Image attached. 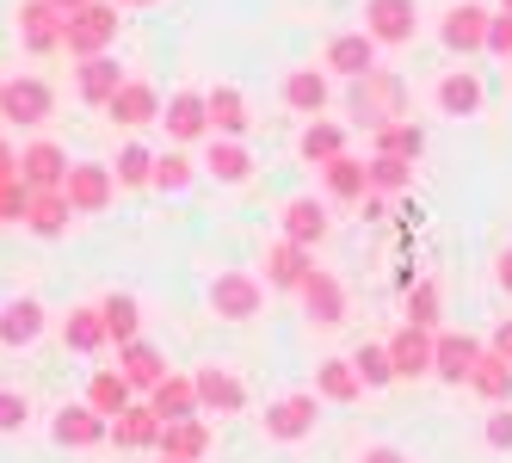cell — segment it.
Listing matches in <instances>:
<instances>
[{"label": "cell", "instance_id": "20", "mask_svg": "<svg viewBox=\"0 0 512 463\" xmlns=\"http://www.w3.org/2000/svg\"><path fill=\"white\" fill-rule=\"evenodd\" d=\"M155 439H161V414H155L149 402H130V408L112 420V445H118V451H155Z\"/></svg>", "mask_w": 512, "mask_h": 463}, {"label": "cell", "instance_id": "34", "mask_svg": "<svg viewBox=\"0 0 512 463\" xmlns=\"http://www.w3.org/2000/svg\"><path fill=\"white\" fill-rule=\"evenodd\" d=\"M321 180H327V192L346 198V204L371 192V173H364V161H358V155H334V161L321 167Z\"/></svg>", "mask_w": 512, "mask_h": 463}, {"label": "cell", "instance_id": "35", "mask_svg": "<svg viewBox=\"0 0 512 463\" xmlns=\"http://www.w3.org/2000/svg\"><path fill=\"white\" fill-rule=\"evenodd\" d=\"M87 402H93L105 420H118V414L136 402V389H130V377H124V371H99V377L87 383Z\"/></svg>", "mask_w": 512, "mask_h": 463}, {"label": "cell", "instance_id": "39", "mask_svg": "<svg viewBox=\"0 0 512 463\" xmlns=\"http://www.w3.org/2000/svg\"><path fill=\"white\" fill-rule=\"evenodd\" d=\"M377 155H401V161H420V155H426V130H420V124H408V118L383 124V130H377Z\"/></svg>", "mask_w": 512, "mask_h": 463}, {"label": "cell", "instance_id": "46", "mask_svg": "<svg viewBox=\"0 0 512 463\" xmlns=\"http://www.w3.org/2000/svg\"><path fill=\"white\" fill-rule=\"evenodd\" d=\"M25 420H31V402L19 396V389H0V433H19Z\"/></svg>", "mask_w": 512, "mask_h": 463}, {"label": "cell", "instance_id": "1", "mask_svg": "<svg viewBox=\"0 0 512 463\" xmlns=\"http://www.w3.org/2000/svg\"><path fill=\"white\" fill-rule=\"evenodd\" d=\"M352 118H364L371 130L408 118V81L395 75V68H371V75L352 81Z\"/></svg>", "mask_w": 512, "mask_h": 463}, {"label": "cell", "instance_id": "12", "mask_svg": "<svg viewBox=\"0 0 512 463\" xmlns=\"http://www.w3.org/2000/svg\"><path fill=\"white\" fill-rule=\"evenodd\" d=\"M192 389H198V414H241V408H247L241 377L223 371V365H204V371L192 377Z\"/></svg>", "mask_w": 512, "mask_h": 463}, {"label": "cell", "instance_id": "53", "mask_svg": "<svg viewBox=\"0 0 512 463\" xmlns=\"http://www.w3.org/2000/svg\"><path fill=\"white\" fill-rule=\"evenodd\" d=\"M50 7H56V13H81V7H87V0H50Z\"/></svg>", "mask_w": 512, "mask_h": 463}, {"label": "cell", "instance_id": "15", "mask_svg": "<svg viewBox=\"0 0 512 463\" xmlns=\"http://www.w3.org/2000/svg\"><path fill=\"white\" fill-rule=\"evenodd\" d=\"M309 272H315V247H303V241H290V235L266 247V278L278 284V291H297V284H303Z\"/></svg>", "mask_w": 512, "mask_h": 463}, {"label": "cell", "instance_id": "8", "mask_svg": "<svg viewBox=\"0 0 512 463\" xmlns=\"http://www.w3.org/2000/svg\"><path fill=\"white\" fill-rule=\"evenodd\" d=\"M414 25H420L414 0H364V31L377 44H414Z\"/></svg>", "mask_w": 512, "mask_h": 463}, {"label": "cell", "instance_id": "51", "mask_svg": "<svg viewBox=\"0 0 512 463\" xmlns=\"http://www.w3.org/2000/svg\"><path fill=\"white\" fill-rule=\"evenodd\" d=\"M0 180H19V155H13V142H0Z\"/></svg>", "mask_w": 512, "mask_h": 463}, {"label": "cell", "instance_id": "4", "mask_svg": "<svg viewBox=\"0 0 512 463\" xmlns=\"http://www.w3.org/2000/svg\"><path fill=\"white\" fill-rule=\"evenodd\" d=\"M260 303H266V291H260V278H253V272H216L210 309L223 315V322H253V315H260Z\"/></svg>", "mask_w": 512, "mask_h": 463}, {"label": "cell", "instance_id": "42", "mask_svg": "<svg viewBox=\"0 0 512 463\" xmlns=\"http://www.w3.org/2000/svg\"><path fill=\"white\" fill-rule=\"evenodd\" d=\"M118 186H149L155 180V155L142 149V142H130V149H118Z\"/></svg>", "mask_w": 512, "mask_h": 463}, {"label": "cell", "instance_id": "26", "mask_svg": "<svg viewBox=\"0 0 512 463\" xmlns=\"http://www.w3.org/2000/svg\"><path fill=\"white\" fill-rule=\"evenodd\" d=\"M327 99H334V87H327L321 68H297V75L284 81V105H290V112H303V118H321Z\"/></svg>", "mask_w": 512, "mask_h": 463}, {"label": "cell", "instance_id": "21", "mask_svg": "<svg viewBox=\"0 0 512 463\" xmlns=\"http://www.w3.org/2000/svg\"><path fill=\"white\" fill-rule=\"evenodd\" d=\"M19 180H25L31 192H50V186H62V180H68V155L56 149V142H31V149L19 155Z\"/></svg>", "mask_w": 512, "mask_h": 463}, {"label": "cell", "instance_id": "13", "mask_svg": "<svg viewBox=\"0 0 512 463\" xmlns=\"http://www.w3.org/2000/svg\"><path fill=\"white\" fill-rule=\"evenodd\" d=\"M297 291H303V309H309V322L315 328H334V322H346V291H340V278L334 272H309L303 284H297Z\"/></svg>", "mask_w": 512, "mask_h": 463}, {"label": "cell", "instance_id": "11", "mask_svg": "<svg viewBox=\"0 0 512 463\" xmlns=\"http://www.w3.org/2000/svg\"><path fill=\"white\" fill-rule=\"evenodd\" d=\"M389 365L395 377H432V328H414V322H401L389 340Z\"/></svg>", "mask_w": 512, "mask_h": 463}, {"label": "cell", "instance_id": "56", "mask_svg": "<svg viewBox=\"0 0 512 463\" xmlns=\"http://www.w3.org/2000/svg\"><path fill=\"white\" fill-rule=\"evenodd\" d=\"M0 87H7V81H0Z\"/></svg>", "mask_w": 512, "mask_h": 463}, {"label": "cell", "instance_id": "48", "mask_svg": "<svg viewBox=\"0 0 512 463\" xmlns=\"http://www.w3.org/2000/svg\"><path fill=\"white\" fill-rule=\"evenodd\" d=\"M488 50H494L500 62H512V13H506V7L488 19Z\"/></svg>", "mask_w": 512, "mask_h": 463}, {"label": "cell", "instance_id": "18", "mask_svg": "<svg viewBox=\"0 0 512 463\" xmlns=\"http://www.w3.org/2000/svg\"><path fill=\"white\" fill-rule=\"evenodd\" d=\"M161 124H167L173 142H198V136H210V105H204V93H173V99L161 105Z\"/></svg>", "mask_w": 512, "mask_h": 463}, {"label": "cell", "instance_id": "32", "mask_svg": "<svg viewBox=\"0 0 512 463\" xmlns=\"http://www.w3.org/2000/svg\"><path fill=\"white\" fill-rule=\"evenodd\" d=\"M297 155H303L309 167H327L334 155H346V130L327 124V118H309V130L297 136Z\"/></svg>", "mask_w": 512, "mask_h": 463}, {"label": "cell", "instance_id": "6", "mask_svg": "<svg viewBox=\"0 0 512 463\" xmlns=\"http://www.w3.org/2000/svg\"><path fill=\"white\" fill-rule=\"evenodd\" d=\"M50 439L68 445V451H87V445H105V439H112V420H105L93 402H68V408L50 420Z\"/></svg>", "mask_w": 512, "mask_h": 463}, {"label": "cell", "instance_id": "3", "mask_svg": "<svg viewBox=\"0 0 512 463\" xmlns=\"http://www.w3.org/2000/svg\"><path fill=\"white\" fill-rule=\"evenodd\" d=\"M62 192H68V204H75V217H99V210L112 204V192H118V173L99 167V161H68Z\"/></svg>", "mask_w": 512, "mask_h": 463}, {"label": "cell", "instance_id": "43", "mask_svg": "<svg viewBox=\"0 0 512 463\" xmlns=\"http://www.w3.org/2000/svg\"><path fill=\"white\" fill-rule=\"evenodd\" d=\"M352 365H358L364 389H383V383H395V365H389V346H358V352H352Z\"/></svg>", "mask_w": 512, "mask_h": 463}, {"label": "cell", "instance_id": "10", "mask_svg": "<svg viewBox=\"0 0 512 463\" xmlns=\"http://www.w3.org/2000/svg\"><path fill=\"white\" fill-rule=\"evenodd\" d=\"M482 340L475 334H432V377H445V383H469L475 359H482Z\"/></svg>", "mask_w": 512, "mask_h": 463}, {"label": "cell", "instance_id": "5", "mask_svg": "<svg viewBox=\"0 0 512 463\" xmlns=\"http://www.w3.org/2000/svg\"><path fill=\"white\" fill-rule=\"evenodd\" d=\"M315 420H321V396H278L272 408H266V439H278V445H297V439H309L315 433Z\"/></svg>", "mask_w": 512, "mask_h": 463}, {"label": "cell", "instance_id": "22", "mask_svg": "<svg viewBox=\"0 0 512 463\" xmlns=\"http://www.w3.org/2000/svg\"><path fill=\"white\" fill-rule=\"evenodd\" d=\"M68 217H75V204H68L62 186L31 192V204H25V229H31V235H44V241H56V235L68 229Z\"/></svg>", "mask_w": 512, "mask_h": 463}, {"label": "cell", "instance_id": "14", "mask_svg": "<svg viewBox=\"0 0 512 463\" xmlns=\"http://www.w3.org/2000/svg\"><path fill=\"white\" fill-rule=\"evenodd\" d=\"M0 118H13V124H44L50 118V87L38 75H19L0 87Z\"/></svg>", "mask_w": 512, "mask_h": 463}, {"label": "cell", "instance_id": "33", "mask_svg": "<svg viewBox=\"0 0 512 463\" xmlns=\"http://www.w3.org/2000/svg\"><path fill=\"white\" fill-rule=\"evenodd\" d=\"M469 389L482 402H512V365L500 359V352H482L475 359V371H469Z\"/></svg>", "mask_w": 512, "mask_h": 463}, {"label": "cell", "instance_id": "30", "mask_svg": "<svg viewBox=\"0 0 512 463\" xmlns=\"http://www.w3.org/2000/svg\"><path fill=\"white\" fill-rule=\"evenodd\" d=\"M204 105H210V136H247L253 118H247V99L235 87H210Z\"/></svg>", "mask_w": 512, "mask_h": 463}, {"label": "cell", "instance_id": "27", "mask_svg": "<svg viewBox=\"0 0 512 463\" xmlns=\"http://www.w3.org/2000/svg\"><path fill=\"white\" fill-rule=\"evenodd\" d=\"M315 396H321V402H358V396H364L358 365H352V359H321V365H315Z\"/></svg>", "mask_w": 512, "mask_h": 463}, {"label": "cell", "instance_id": "24", "mask_svg": "<svg viewBox=\"0 0 512 463\" xmlns=\"http://www.w3.org/2000/svg\"><path fill=\"white\" fill-rule=\"evenodd\" d=\"M44 334V303L38 297H13L0 309V346H31Z\"/></svg>", "mask_w": 512, "mask_h": 463}, {"label": "cell", "instance_id": "19", "mask_svg": "<svg viewBox=\"0 0 512 463\" xmlns=\"http://www.w3.org/2000/svg\"><path fill=\"white\" fill-rule=\"evenodd\" d=\"M124 130H142V124H155L161 118V93L149 87V81H124L118 93H112V105H105Z\"/></svg>", "mask_w": 512, "mask_h": 463}, {"label": "cell", "instance_id": "7", "mask_svg": "<svg viewBox=\"0 0 512 463\" xmlns=\"http://www.w3.org/2000/svg\"><path fill=\"white\" fill-rule=\"evenodd\" d=\"M488 7L482 0H457V7L445 13V25H438V38H445V50L457 56H475V50H488Z\"/></svg>", "mask_w": 512, "mask_h": 463}, {"label": "cell", "instance_id": "17", "mask_svg": "<svg viewBox=\"0 0 512 463\" xmlns=\"http://www.w3.org/2000/svg\"><path fill=\"white\" fill-rule=\"evenodd\" d=\"M432 99H438L445 118H475L482 112V75H475V68H451V75L432 87Z\"/></svg>", "mask_w": 512, "mask_h": 463}, {"label": "cell", "instance_id": "28", "mask_svg": "<svg viewBox=\"0 0 512 463\" xmlns=\"http://www.w3.org/2000/svg\"><path fill=\"white\" fill-rule=\"evenodd\" d=\"M149 408L161 414V426H167V420H192V414H198V389H192V377H173V371H167V377L149 389Z\"/></svg>", "mask_w": 512, "mask_h": 463}, {"label": "cell", "instance_id": "16", "mask_svg": "<svg viewBox=\"0 0 512 463\" xmlns=\"http://www.w3.org/2000/svg\"><path fill=\"white\" fill-rule=\"evenodd\" d=\"M327 68L346 75V81L371 75V68H377V38H371V31H340V38L327 44Z\"/></svg>", "mask_w": 512, "mask_h": 463}, {"label": "cell", "instance_id": "36", "mask_svg": "<svg viewBox=\"0 0 512 463\" xmlns=\"http://www.w3.org/2000/svg\"><path fill=\"white\" fill-rule=\"evenodd\" d=\"M284 235L303 241V247H315V241L327 235V210H321L315 198H290V204H284Z\"/></svg>", "mask_w": 512, "mask_h": 463}, {"label": "cell", "instance_id": "52", "mask_svg": "<svg viewBox=\"0 0 512 463\" xmlns=\"http://www.w3.org/2000/svg\"><path fill=\"white\" fill-rule=\"evenodd\" d=\"M494 272H500V284H506V291H512V247H506V254L494 260Z\"/></svg>", "mask_w": 512, "mask_h": 463}, {"label": "cell", "instance_id": "49", "mask_svg": "<svg viewBox=\"0 0 512 463\" xmlns=\"http://www.w3.org/2000/svg\"><path fill=\"white\" fill-rule=\"evenodd\" d=\"M352 463H414V457L401 451V445H383V439H377V445H364V451H358Z\"/></svg>", "mask_w": 512, "mask_h": 463}, {"label": "cell", "instance_id": "2", "mask_svg": "<svg viewBox=\"0 0 512 463\" xmlns=\"http://www.w3.org/2000/svg\"><path fill=\"white\" fill-rule=\"evenodd\" d=\"M112 38H118V0H87V7L68 13V25H62V50L81 56V62L112 50Z\"/></svg>", "mask_w": 512, "mask_h": 463}, {"label": "cell", "instance_id": "9", "mask_svg": "<svg viewBox=\"0 0 512 463\" xmlns=\"http://www.w3.org/2000/svg\"><path fill=\"white\" fill-rule=\"evenodd\" d=\"M210 426L192 414V420H167L161 426V439H155V457H167V463H204L210 457Z\"/></svg>", "mask_w": 512, "mask_h": 463}, {"label": "cell", "instance_id": "57", "mask_svg": "<svg viewBox=\"0 0 512 463\" xmlns=\"http://www.w3.org/2000/svg\"><path fill=\"white\" fill-rule=\"evenodd\" d=\"M161 463H167V457H161Z\"/></svg>", "mask_w": 512, "mask_h": 463}, {"label": "cell", "instance_id": "50", "mask_svg": "<svg viewBox=\"0 0 512 463\" xmlns=\"http://www.w3.org/2000/svg\"><path fill=\"white\" fill-rule=\"evenodd\" d=\"M488 352H500V359L512 365V315H506V322L494 328V340H488Z\"/></svg>", "mask_w": 512, "mask_h": 463}, {"label": "cell", "instance_id": "54", "mask_svg": "<svg viewBox=\"0 0 512 463\" xmlns=\"http://www.w3.org/2000/svg\"><path fill=\"white\" fill-rule=\"evenodd\" d=\"M118 7H155V0H118Z\"/></svg>", "mask_w": 512, "mask_h": 463}, {"label": "cell", "instance_id": "25", "mask_svg": "<svg viewBox=\"0 0 512 463\" xmlns=\"http://www.w3.org/2000/svg\"><path fill=\"white\" fill-rule=\"evenodd\" d=\"M62 25H68V13H56L50 0H25V7H19V31H25L31 50H56L62 44Z\"/></svg>", "mask_w": 512, "mask_h": 463}, {"label": "cell", "instance_id": "45", "mask_svg": "<svg viewBox=\"0 0 512 463\" xmlns=\"http://www.w3.org/2000/svg\"><path fill=\"white\" fill-rule=\"evenodd\" d=\"M25 204H31L25 180H0V223H25Z\"/></svg>", "mask_w": 512, "mask_h": 463}, {"label": "cell", "instance_id": "37", "mask_svg": "<svg viewBox=\"0 0 512 463\" xmlns=\"http://www.w3.org/2000/svg\"><path fill=\"white\" fill-rule=\"evenodd\" d=\"M62 340L75 346V352H99L105 340H112V334H105V315H99V303H93V309H68Z\"/></svg>", "mask_w": 512, "mask_h": 463}, {"label": "cell", "instance_id": "38", "mask_svg": "<svg viewBox=\"0 0 512 463\" xmlns=\"http://www.w3.org/2000/svg\"><path fill=\"white\" fill-rule=\"evenodd\" d=\"M99 315H105V334H112L118 346H124V340H136V328H142V303H136L130 291H112V297L99 303Z\"/></svg>", "mask_w": 512, "mask_h": 463}, {"label": "cell", "instance_id": "29", "mask_svg": "<svg viewBox=\"0 0 512 463\" xmlns=\"http://www.w3.org/2000/svg\"><path fill=\"white\" fill-rule=\"evenodd\" d=\"M204 173H216L223 186H241L253 173V155L241 149V136H210V155H204Z\"/></svg>", "mask_w": 512, "mask_h": 463}, {"label": "cell", "instance_id": "41", "mask_svg": "<svg viewBox=\"0 0 512 463\" xmlns=\"http://www.w3.org/2000/svg\"><path fill=\"white\" fill-rule=\"evenodd\" d=\"M192 180H198V161H192V155H179V149H173V155H155V180H149V186H161V192H186Z\"/></svg>", "mask_w": 512, "mask_h": 463}, {"label": "cell", "instance_id": "47", "mask_svg": "<svg viewBox=\"0 0 512 463\" xmlns=\"http://www.w3.org/2000/svg\"><path fill=\"white\" fill-rule=\"evenodd\" d=\"M482 439H488L494 451H512V408H506V402H494V414H488V426H482Z\"/></svg>", "mask_w": 512, "mask_h": 463}, {"label": "cell", "instance_id": "23", "mask_svg": "<svg viewBox=\"0 0 512 463\" xmlns=\"http://www.w3.org/2000/svg\"><path fill=\"white\" fill-rule=\"evenodd\" d=\"M118 371L130 377V389H155V383L167 377V352L149 346V340H124V346H118Z\"/></svg>", "mask_w": 512, "mask_h": 463}, {"label": "cell", "instance_id": "55", "mask_svg": "<svg viewBox=\"0 0 512 463\" xmlns=\"http://www.w3.org/2000/svg\"><path fill=\"white\" fill-rule=\"evenodd\" d=\"M500 7H506V13H512V0H500Z\"/></svg>", "mask_w": 512, "mask_h": 463}, {"label": "cell", "instance_id": "31", "mask_svg": "<svg viewBox=\"0 0 512 463\" xmlns=\"http://www.w3.org/2000/svg\"><path fill=\"white\" fill-rule=\"evenodd\" d=\"M118 87H124V68L105 56V50L81 62V99H87V105H112V93H118Z\"/></svg>", "mask_w": 512, "mask_h": 463}, {"label": "cell", "instance_id": "44", "mask_svg": "<svg viewBox=\"0 0 512 463\" xmlns=\"http://www.w3.org/2000/svg\"><path fill=\"white\" fill-rule=\"evenodd\" d=\"M408 322H414V328H438V284H432V278L408 284Z\"/></svg>", "mask_w": 512, "mask_h": 463}, {"label": "cell", "instance_id": "40", "mask_svg": "<svg viewBox=\"0 0 512 463\" xmlns=\"http://www.w3.org/2000/svg\"><path fill=\"white\" fill-rule=\"evenodd\" d=\"M364 173H371V192H408L414 186V161H401V155H371Z\"/></svg>", "mask_w": 512, "mask_h": 463}]
</instances>
